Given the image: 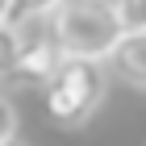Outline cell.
I'll use <instances>...</instances> for the list:
<instances>
[{"instance_id":"277c9868","label":"cell","mask_w":146,"mask_h":146,"mask_svg":"<svg viewBox=\"0 0 146 146\" xmlns=\"http://www.w3.org/2000/svg\"><path fill=\"white\" fill-rule=\"evenodd\" d=\"M113 75H121L125 84L146 88V29H125L121 42L113 46V54L104 58Z\"/></svg>"},{"instance_id":"3957f363","label":"cell","mask_w":146,"mask_h":146,"mask_svg":"<svg viewBox=\"0 0 146 146\" xmlns=\"http://www.w3.org/2000/svg\"><path fill=\"white\" fill-rule=\"evenodd\" d=\"M63 50H58L54 34L50 29H42V34H21V58H17V71H13V79H21V84H50L58 71V63H63Z\"/></svg>"},{"instance_id":"9c48e42d","label":"cell","mask_w":146,"mask_h":146,"mask_svg":"<svg viewBox=\"0 0 146 146\" xmlns=\"http://www.w3.org/2000/svg\"><path fill=\"white\" fill-rule=\"evenodd\" d=\"M17 17V0H0V25H9Z\"/></svg>"},{"instance_id":"8992f818","label":"cell","mask_w":146,"mask_h":146,"mask_svg":"<svg viewBox=\"0 0 146 146\" xmlns=\"http://www.w3.org/2000/svg\"><path fill=\"white\" fill-rule=\"evenodd\" d=\"M125 29H146V0H113Z\"/></svg>"},{"instance_id":"6da1fadb","label":"cell","mask_w":146,"mask_h":146,"mask_svg":"<svg viewBox=\"0 0 146 146\" xmlns=\"http://www.w3.org/2000/svg\"><path fill=\"white\" fill-rule=\"evenodd\" d=\"M50 34L67 58H109L125 25L113 0H63L50 13Z\"/></svg>"},{"instance_id":"52a82bcc","label":"cell","mask_w":146,"mask_h":146,"mask_svg":"<svg viewBox=\"0 0 146 146\" xmlns=\"http://www.w3.org/2000/svg\"><path fill=\"white\" fill-rule=\"evenodd\" d=\"M13 138H17V113H13V104L0 96V146L13 142Z\"/></svg>"},{"instance_id":"ba28073f","label":"cell","mask_w":146,"mask_h":146,"mask_svg":"<svg viewBox=\"0 0 146 146\" xmlns=\"http://www.w3.org/2000/svg\"><path fill=\"white\" fill-rule=\"evenodd\" d=\"M63 0H17V13L21 17H42V13H54Z\"/></svg>"},{"instance_id":"7a4b0ae2","label":"cell","mask_w":146,"mask_h":146,"mask_svg":"<svg viewBox=\"0 0 146 146\" xmlns=\"http://www.w3.org/2000/svg\"><path fill=\"white\" fill-rule=\"evenodd\" d=\"M109 92V63L100 58H63L46 84V117L63 129H75L100 109Z\"/></svg>"},{"instance_id":"30bf717a","label":"cell","mask_w":146,"mask_h":146,"mask_svg":"<svg viewBox=\"0 0 146 146\" xmlns=\"http://www.w3.org/2000/svg\"><path fill=\"white\" fill-rule=\"evenodd\" d=\"M4 146H17V142H4Z\"/></svg>"},{"instance_id":"5b68a950","label":"cell","mask_w":146,"mask_h":146,"mask_svg":"<svg viewBox=\"0 0 146 146\" xmlns=\"http://www.w3.org/2000/svg\"><path fill=\"white\" fill-rule=\"evenodd\" d=\"M17 58H21V29L17 25H0V79H9L17 71Z\"/></svg>"}]
</instances>
